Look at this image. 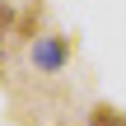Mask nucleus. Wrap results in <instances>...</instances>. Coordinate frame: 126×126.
<instances>
[{"mask_svg": "<svg viewBox=\"0 0 126 126\" xmlns=\"http://www.w3.org/2000/svg\"><path fill=\"white\" fill-rule=\"evenodd\" d=\"M5 19H9V9H5V0H0V37H5Z\"/></svg>", "mask_w": 126, "mask_h": 126, "instance_id": "7ed1b4c3", "label": "nucleus"}, {"mask_svg": "<svg viewBox=\"0 0 126 126\" xmlns=\"http://www.w3.org/2000/svg\"><path fill=\"white\" fill-rule=\"evenodd\" d=\"M89 126H126V117L117 112V108H94V122Z\"/></svg>", "mask_w": 126, "mask_h": 126, "instance_id": "f03ea898", "label": "nucleus"}, {"mask_svg": "<svg viewBox=\"0 0 126 126\" xmlns=\"http://www.w3.org/2000/svg\"><path fill=\"white\" fill-rule=\"evenodd\" d=\"M65 56H70V42L65 37H37L33 42V65L37 70H61Z\"/></svg>", "mask_w": 126, "mask_h": 126, "instance_id": "f257e3e1", "label": "nucleus"}]
</instances>
